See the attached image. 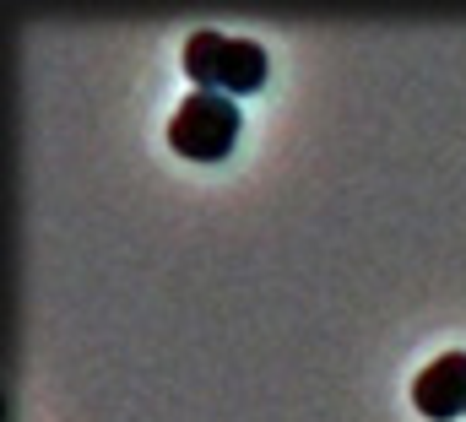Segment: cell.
<instances>
[{"label": "cell", "instance_id": "1", "mask_svg": "<svg viewBox=\"0 0 466 422\" xmlns=\"http://www.w3.org/2000/svg\"><path fill=\"white\" fill-rule=\"evenodd\" d=\"M185 76L196 82V93L244 98L266 82V49L255 38H228V33L201 27L185 38Z\"/></svg>", "mask_w": 466, "mask_h": 422}, {"label": "cell", "instance_id": "3", "mask_svg": "<svg viewBox=\"0 0 466 422\" xmlns=\"http://www.w3.org/2000/svg\"><path fill=\"white\" fill-rule=\"evenodd\" d=\"M412 401H418V412L429 422L466 417V352H440L429 368H418Z\"/></svg>", "mask_w": 466, "mask_h": 422}, {"label": "cell", "instance_id": "2", "mask_svg": "<svg viewBox=\"0 0 466 422\" xmlns=\"http://www.w3.org/2000/svg\"><path fill=\"white\" fill-rule=\"evenodd\" d=\"M238 141V104L223 93H190L168 119V146L190 163H218Z\"/></svg>", "mask_w": 466, "mask_h": 422}]
</instances>
